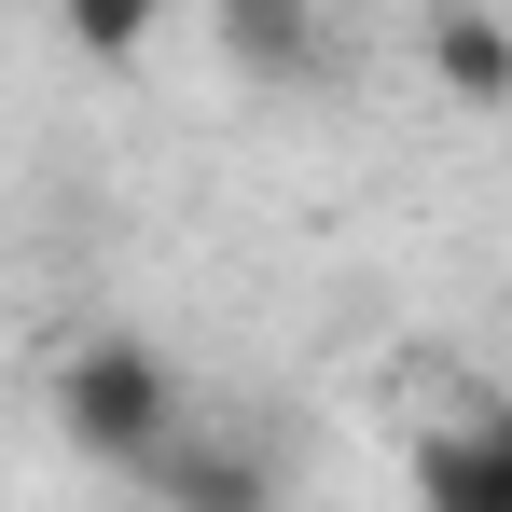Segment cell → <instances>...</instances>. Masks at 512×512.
<instances>
[{
	"mask_svg": "<svg viewBox=\"0 0 512 512\" xmlns=\"http://www.w3.org/2000/svg\"><path fill=\"white\" fill-rule=\"evenodd\" d=\"M56 429H70V457L125 471V485H153L180 443H194V402H180L167 346H139V333H84L70 360H56Z\"/></svg>",
	"mask_w": 512,
	"mask_h": 512,
	"instance_id": "1",
	"label": "cell"
},
{
	"mask_svg": "<svg viewBox=\"0 0 512 512\" xmlns=\"http://www.w3.org/2000/svg\"><path fill=\"white\" fill-rule=\"evenodd\" d=\"M416 70L457 97V111H512V14H485V0H429Z\"/></svg>",
	"mask_w": 512,
	"mask_h": 512,
	"instance_id": "2",
	"label": "cell"
},
{
	"mask_svg": "<svg viewBox=\"0 0 512 512\" xmlns=\"http://www.w3.org/2000/svg\"><path fill=\"white\" fill-rule=\"evenodd\" d=\"M416 512H512V416H443L416 443Z\"/></svg>",
	"mask_w": 512,
	"mask_h": 512,
	"instance_id": "3",
	"label": "cell"
},
{
	"mask_svg": "<svg viewBox=\"0 0 512 512\" xmlns=\"http://www.w3.org/2000/svg\"><path fill=\"white\" fill-rule=\"evenodd\" d=\"M208 42L250 70V84H319L333 70V28L305 0H208Z\"/></svg>",
	"mask_w": 512,
	"mask_h": 512,
	"instance_id": "4",
	"label": "cell"
},
{
	"mask_svg": "<svg viewBox=\"0 0 512 512\" xmlns=\"http://www.w3.org/2000/svg\"><path fill=\"white\" fill-rule=\"evenodd\" d=\"M153 499L167 512H277V457H263L250 429H194L167 471H153Z\"/></svg>",
	"mask_w": 512,
	"mask_h": 512,
	"instance_id": "5",
	"label": "cell"
},
{
	"mask_svg": "<svg viewBox=\"0 0 512 512\" xmlns=\"http://www.w3.org/2000/svg\"><path fill=\"white\" fill-rule=\"evenodd\" d=\"M139 42H153L139 0H70V56H139Z\"/></svg>",
	"mask_w": 512,
	"mask_h": 512,
	"instance_id": "6",
	"label": "cell"
}]
</instances>
